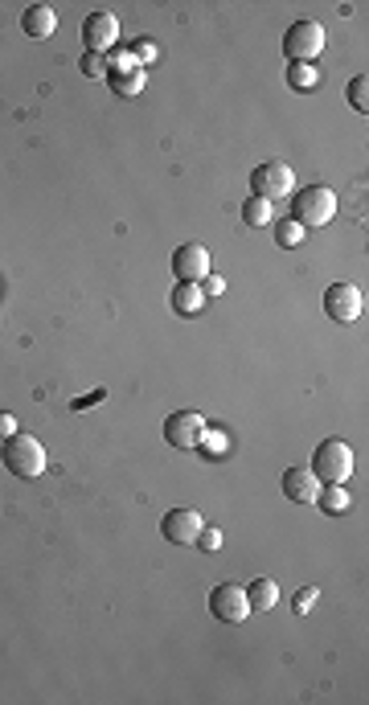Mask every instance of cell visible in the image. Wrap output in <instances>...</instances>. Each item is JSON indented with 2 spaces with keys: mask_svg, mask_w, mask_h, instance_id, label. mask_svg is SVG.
Instances as JSON below:
<instances>
[{
  "mask_svg": "<svg viewBox=\"0 0 369 705\" xmlns=\"http://www.w3.org/2000/svg\"><path fill=\"white\" fill-rule=\"evenodd\" d=\"M0 464L8 467V472L16 475V480H37L41 472H46V447H41V439H33V434L16 431L8 434L5 443H0Z\"/></svg>",
  "mask_w": 369,
  "mask_h": 705,
  "instance_id": "cell-1",
  "label": "cell"
},
{
  "mask_svg": "<svg viewBox=\"0 0 369 705\" xmlns=\"http://www.w3.org/2000/svg\"><path fill=\"white\" fill-rule=\"evenodd\" d=\"M336 218V193L328 185H303L292 197V221H300L303 230L328 226Z\"/></svg>",
  "mask_w": 369,
  "mask_h": 705,
  "instance_id": "cell-2",
  "label": "cell"
},
{
  "mask_svg": "<svg viewBox=\"0 0 369 705\" xmlns=\"http://www.w3.org/2000/svg\"><path fill=\"white\" fill-rule=\"evenodd\" d=\"M312 475L320 484H344L353 475V447L344 439H324L316 451H312Z\"/></svg>",
  "mask_w": 369,
  "mask_h": 705,
  "instance_id": "cell-3",
  "label": "cell"
},
{
  "mask_svg": "<svg viewBox=\"0 0 369 705\" xmlns=\"http://www.w3.org/2000/svg\"><path fill=\"white\" fill-rule=\"evenodd\" d=\"M324 25L316 21H295L283 33V57H292V66H316V57L324 54Z\"/></svg>",
  "mask_w": 369,
  "mask_h": 705,
  "instance_id": "cell-4",
  "label": "cell"
},
{
  "mask_svg": "<svg viewBox=\"0 0 369 705\" xmlns=\"http://www.w3.org/2000/svg\"><path fill=\"white\" fill-rule=\"evenodd\" d=\"M205 439V418L197 410H177L164 418V443L177 451H197Z\"/></svg>",
  "mask_w": 369,
  "mask_h": 705,
  "instance_id": "cell-5",
  "label": "cell"
},
{
  "mask_svg": "<svg viewBox=\"0 0 369 705\" xmlns=\"http://www.w3.org/2000/svg\"><path fill=\"white\" fill-rule=\"evenodd\" d=\"M251 189H254V197L275 201V197L295 193V172L287 169L283 160H267V164H259V169L251 172Z\"/></svg>",
  "mask_w": 369,
  "mask_h": 705,
  "instance_id": "cell-6",
  "label": "cell"
},
{
  "mask_svg": "<svg viewBox=\"0 0 369 705\" xmlns=\"http://www.w3.org/2000/svg\"><path fill=\"white\" fill-rule=\"evenodd\" d=\"M324 312H328V320H336V324H353V320H361V312H365V295H361V287H353V283H328Z\"/></svg>",
  "mask_w": 369,
  "mask_h": 705,
  "instance_id": "cell-7",
  "label": "cell"
},
{
  "mask_svg": "<svg viewBox=\"0 0 369 705\" xmlns=\"http://www.w3.org/2000/svg\"><path fill=\"white\" fill-rule=\"evenodd\" d=\"M210 615L218 623H242L251 615V603H246V590L238 582H218L210 590Z\"/></svg>",
  "mask_w": 369,
  "mask_h": 705,
  "instance_id": "cell-8",
  "label": "cell"
},
{
  "mask_svg": "<svg viewBox=\"0 0 369 705\" xmlns=\"http://www.w3.org/2000/svg\"><path fill=\"white\" fill-rule=\"evenodd\" d=\"M210 271H213V262L201 242H180L172 250V275H177V283H201Z\"/></svg>",
  "mask_w": 369,
  "mask_h": 705,
  "instance_id": "cell-9",
  "label": "cell"
},
{
  "mask_svg": "<svg viewBox=\"0 0 369 705\" xmlns=\"http://www.w3.org/2000/svg\"><path fill=\"white\" fill-rule=\"evenodd\" d=\"M201 525H205V516L197 513V508H169V513L160 516V533H164V541H172V546H193Z\"/></svg>",
  "mask_w": 369,
  "mask_h": 705,
  "instance_id": "cell-10",
  "label": "cell"
},
{
  "mask_svg": "<svg viewBox=\"0 0 369 705\" xmlns=\"http://www.w3.org/2000/svg\"><path fill=\"white\" fill-rule=\"evenodd\" d=\"M115 37H119V21H115V13H90L87 21H82V46H87V54H103V49H111Z\"/></svg>",
  "mask_w": 369,
  "mask_h": 705,
  "instance_id": "cell-11",
  "label": "cell"
},
{
  "mask_svg": "<svg viewBox=\"0 0 369 705\" xmlns=\"http://www.w3.org/2000/svg\"><path fill=\"white\" fill-rule=\"evenodd\" d=\"M279 484H283V496L295 500V505H312V500H316V488H320V480L308 472V467H287Z\"/></svg>",
  "mask_w": 369,
  "mask_h": 705,
  "instance_id": "cell-12",
  "label": "cell"
},
{
  "mask_svg": "<svg viewBox=\"0 0 369 705\" xmlns=\"http://www.w3.org/2000/svg\"><path fill=\"white\" fill-rule=\"evenodd\" d=\"M21 29H25V37H33V41H46L49 33L57 29V16H54V8L49 5H29L21 13Z\"/></svg>",
  "mask_w": 369,
  "mask_h": 705,
  "instance_id": "cell-13",
  "label": "cell"
},
{
  "mask_svg": "<svg viewBox=\"0 0 369 705\" xmlns=\"http://www.w3.org/2000/svg\"><path fill=\"white\" fill-rule=\"evenodd\" d=\"M107 87H111L119 98H136L139 90H144V70H139V66H128V70H111V74H107Z\"/></svg>",
  "mask_w": 369,
  "mask_h": 705,
  "instance_id": "cell-14",
  "label": "cell"
},
{
  "mask_svg": "<svg viewBox=\"0 0 369 705\" xmlns=\"http://www.w3.org/2000/svg\"><path fill=\"white\" fill-rule=\"evenodd\" d=\"M205 308V295L197 283H177L172 287V312L177 316H197V312Z\"/></svg>",
  "mask_w": 369,
  "mask_h": 705,
  "instance_id": "cell-15",
  "label": "cell"
},
{
  "mask_svg": "<svg viewBox=\"0 0 369 705\" xmlns=\"http://www.w3.org/2000/svg\"><path fill=\"white\" fill-rule=\"evenodd\" d=\"M246 590V603H251V615L254 611H271V607L279 603V587L271 578H254L251 587H242Z\"/></svg>",
  "mask_w": 369,
  "mask_h": 705,
  "instance_id": "cell-16",
  "label": "cell"
},
{
  "mask_svg": "<svg viewBox=\"0 0 369 705\" xmlns=\"http://www.w3.org/2000/svg\"><path fill=\"white\" fill-rule=\"evenodd\" d=\"M242 221L246 226H271V221H275V209H271V201L267 197H246L242 201Z\"/></svg>",
  "mask_w": 369,
  "mask_h": 705,
  "instance_id": "cell-17",
  "label": "cell"
},
{
  "mask_svg": "<svg viewBox=\"0 0 369 705\" xmlns=\"http://www.w3.org/2000/svg\"><path fill=\"white\" fill-rule=\"evenodd\" d=\"M316 505L324 508V513H344V508H349V492L341 488V484H320L316 488Z\"/></svg>",
  "mask_w": 369,
  "mask_h": 705,
  "instance_id": "cell-18",
  "label": "cell"
},
{
  "mask_svg": "<svg viewBox=\"0 0 369 705\" xmlns=\"http://www.w3.org/2000/svg\"><path fill=\"white\" fill-rule=\"evenodd\" d=\"M271 230H275V242H279V246H287V250L303 242V226H300V221H292V218L271 221Z\"/></svg>",
  "mask_w": 369,
  "mask_h": 705,
  "instance_id": "cell-19",
  "label": "cell"
},
{
  "mask_svg": "<svg viewBox=\"0 0 369 705\" xmlns=\"http://www.w3.org/2000/svg\"><path fill=\"white\" fill-rule=\"evenodd\" d=\"M128 54H131V62L139 66V70H144V66H152L156 57H160V49H156V41H148V37H136L128 46Z\"/></svg>",
  "mask_w": 369,
  "mask_h": 705,
  "instance_id": "cell-20",
  "label": "cell"
},
{
  "mask_svg": "<svg viewBox=\"0 0 369 705\" xmlns=\"http://www.w3.org/2000/svg\"><path fill=\"white\" fill-rule=\"evenodd\" d=\"M287 82L295 90H312L316 87V66H287Z\"/></svg>",
  "mask_w": 369,
  "mask_h": 705,
  "instance_id": "cell-21",
  "label": "cell"
},
{
  "mask_svg": "<svg viewBox=\"0 0 369 705\" xmlns=\"http://www.w3.org/2000/svg\"><path fill=\"white\" fill-rule=\"evenodd\" d=\"M78 70L87 74V78H107V74H111V66H107V57H103V54H82Z\"/></svg>",
  "mask_w": 369,
  "mask_h": 705,
  "instance_id": "cell-22",
  "label": "cell"
},
{
  "mask_svg": "<svg viewBox=\"0 0 369 705\" xmlns=\"http://www.w3.org/2000/svg\"><path fill=\"white\" fill-rule=\"evenodd\" d=\"M365 90H369V78H365V74L349 78V103L357 107V111H369V95H365Z\"/></svg>",
  "mask_w": 369,
  "mask_h": 705,
  "instance_id": "cell-23",
  "label": "cell"
},
{
  "mask_svg": "<svg viewBox=\"0 0 369 705\" xmlns=\"http://www.w3.org/2000/svg\"><path fill=\"white\" fill-rule=\"evenodd\" d=\"M201 554H218L221 549V529H213V525H201V533H197V541H193Z\"/></svg>",
  "mask_w": 369,
  "mask_h": 705,
  "instance_id": "cell-24",
  "label": "cell"
},
{
  "mask_svg": "<svg viewBox=\"0 0 369 705\" xmlns=\"http://www.w3.org/2000/svg\"><path fill=\"white\" fill-rule=\"evenodd\" d=\"M320 598V590L316 587H303V590H295V598H292V607H295V615H308L312 611V603Z\"/></svg>",
  "mask_w": 369,
  "mask_h": 705,
  "instance_id": "cell-25",
  "label": "cell"
},
{
  "mask_svg": "<svg viewBox=\"0 0 369 705\" xmlns=\"http://www.w3.org/2000/svg\"><path fill=\"white\" fill-rule=\"evenodd\" d=\"M197 287H201V295H205V300H213V295H221V291H226V283H221V279L213 275V271H210V275H205Z\"/></svg>",
  "mask_w": 369,
  "mask_h": 705,
  "instance_id": "cell-26",
  "label": "cell"
},
{
  "mask_svg": "<svg viewBox=\"0 0 369 705\" xmlns=\"http://www.w3.org/2000/svg\"><path fill=\"white\" fill-rule=\"evenodd\" d=\"M8 434H16V418L0 410V439H8Z\"/></svg>",
  "mask_w": 369,
  "mask_h": 705,
  "instance_id": "cell-27",
  "label": "cell"
},
{
  "mask_svg": "<svg viewBox=\"0 0 369 705\" xmlns=\"http://www.w3.org/2000/svg\"><path fill=\"white\" fill-rule=\"evenodd\" d=\"M103 398H107V390H103V385H98L95 393H87V398H78V402H74V406L82 410V406H90V402H103Z\"/></svg>",
  "mask_w": 369,
  "mask_h": 705,
  "instance_id": "cell-28",
  "label": "cell"
}]
</instances>
